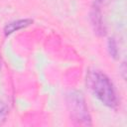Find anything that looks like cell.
Instances as JSON below:
<instances>
[{
	"label": "cell",
	"mask_w": 127,
	"mask_h": 127,
	"mask_svg": "<svg viewBox=\"0 0 127 127\" xmlns=\"http://www.w3.org/2000/svg\"><path fill=\"white\" fill-rule=\"evenodd\" d=\"M87 83L93 93L108 107L117 106V96L109 78L102 72L90 71L87 76Z\"/></svg>",
	"instance_id": "obj_1"
},
{
	"label": "cell",
	"mask_w": 127,
	"mask_h": 127,
	"mask_svg": "<svg viewBox=\"0 0 127 127\" xmlns=\"http://www.w3.org/2000/svg\"><path fill=\"white\" fill-rule=\"evenodd\" d=\"M31 23H32L31 20H20V21H17V22L10 23L5 27V34L6 35H10L11 33L15 32V31H17L19 29H22L24 27L29 26Z\"/></svg>",
	"instance_id": "obj_2"
},
{
	"label": "cell",
	"mask_w": 127,
	"mask_h": 127,
	"mask_svg": "<svg viewBox=\"0 0 127 127\" xmlns=\"http://www.w3.org/2000/svg\"><path fill=\"white\" fill-rule=\"evenodd\" d=\"M5 116H6V107L2 102H0V119H4Z\"/></svg>",
	"instance_id": "obj_3"
},
{
	"label": "cell",
	"mask_w": 127,
	"mask_h": 127,
	"mask_svg": "<svg viewBox=\"0 0 127 127\" xmlns=\"http://www.w3.org/2000/svg\"><path fill=\"white\" fill-rule=\"evenodd\" d=\"M0 67H1V59H0Z\"/></svg>",
	"instance_id": "obj_4"
}]
</instances>
